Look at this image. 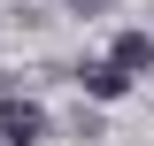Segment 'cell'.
<instances>
[{"label":"cell","instance_id":"obj_2","mask_svg":"<svg viewBox=\"0 0 154 146\" xmlns=\"http://www.w3.org/2000/svg\"><path fill=\"white\" fill-rule=\"evenodd\" d=\"M116 69H123V77H146L154 69V31H123V38H116Z\"/></svg>","mask_w":154,"mask_h":146},{"label":"cell","instance_id":"obj_3","mask_svg":"<svg viewBox=\"0 0 154 146\" xmlns=\"http://www.w3.org/2000/svg\"><path fill=\"white\" fill-rule=\"evenodd\" d=\"M85 92H93V100H123V92H131V77L116 69V62H93V69H85Z\"/></svg>","mask_w":154,"mask_h":146},{"label":"cell","instance_id":"obj_1","mask_svg":"<svg viewBox=\"0 0 154 146\" xmlns=\"http://www.w3.org/2000/svg\"><path fill=\"white\" fill-rule=\"evenodd\" d=\"M46 138V108H31V100H0V146H31Z\"/></svg>","mask_w":154,"mask_h":146}]
</instances>
